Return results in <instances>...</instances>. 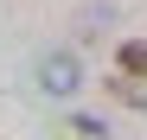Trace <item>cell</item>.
I'll list each match as a JSON object with an SVG mask.
<instances>
[{
    "instance_id": "obj_1",
    "label": "cell",
    "mask_w": 147,
    "mask_h": 140,
    "mask_svg": "<svg viewBox=\"0 0 147 140\" xmlns=\"http://www.w3.org/2000/svg\"><path fill=\"white\" fill-rule=\"evenodd\" d=\"M38 83L51 89V96H70V89H83V64L70 51H45L38 57Z\"/></svg>"
},
{
    "instance_id": "obj_2",
    "label": "cell",
    "mask_w": 147,
    "mask_h": 140,
    "mask_svg": "<svg viewBox=\"0 0 147 140\" xmlns=\"http://www.w3.org/2000/svg\"><path fill=\"white\" fill-rule=\"evenodd\" d=\"M121 77H147V45H141V38L121 45Z\"/></svg>"
},
{
    "instance_id": "obj_3",
    "label": "cell",
    "mask_w": 147,
    "mask_h": 140,
    "mask_svg": "<svg viewBox=\"0 0 147 140\" xmlns=\"http://www.w3.org/2000/svg\"><path fill=\"white\" fill-rule=\"evenodd\" d=\"M70 134H83V140H109V127L90 121V115H77V121H70Z\"/></svg>"
}]
</instances>
